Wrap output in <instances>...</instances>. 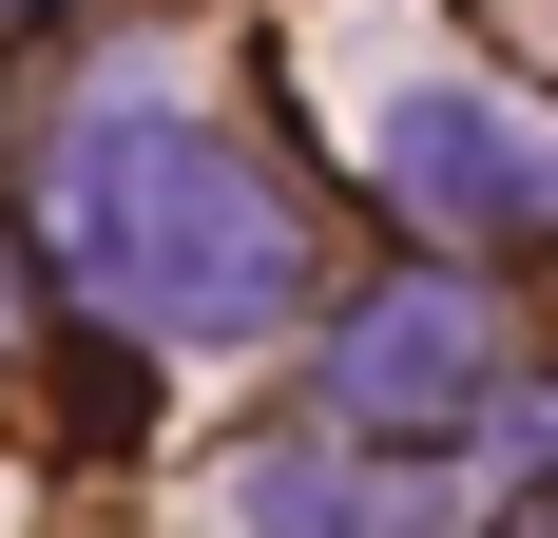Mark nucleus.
<instances>
[{"label": "nucleus", "instance_id": "nucleus-1", "mask_svg": "<svg viewBox=\"0 0 558 538\" xmlns=\"http://www.w3.org/2000/svg\"><path fill=\"white\" fill-rule=\"evenodd\" d=\"M39 231L77 250L97 308L193 327V346H231V327H270L289 289H308V212H289V173H251L231 135H193V115H97V135L39 173Z\"/></svg>", "mask_w": 558, "mask_h": 538}, {"label": "nucleus", "instance_id": "nucleus-2", "mask_svg": "<svg viewBox=\"0 0 558 538\" xmlns=\"http://www.w3.org/2000/svg\"><path fill=\"white\" fill-rule=\"evenodd\" d=\"M482 384H501V289H482V269H404V289H366L347 346H328V404L366 442L386 424H462Z\"/></svg>", "mask_w": 558, "mask_h": 538}, {"label": "nucleus", "instance_id": "nucleus-3", "mask_svg": "<svg viewBox=\"0 0 558 538\" xmlns=\"http://www.w3.org/2000/svg\"><path fill=\"white\" fill-rule=\"evenodd\" d=\"M366 173H386L424 231H520V212L558 193L539 135H520L501 97H444V77H424V97H366Z\"/></svg>", "mask_w": 558, "mask_h": 538}, {"label": "nucleus", "instance_id": "nucleus-4", "mask_svg": "<svg viewBox=\"0 0 558 538\" xmlns=\"http://www.w3.org/2000/svg\"><path fill=\"white\" fill-rule=\"evenodd\" d=\"M231 519H251V538H424L444 481H424V462H308V442H289V462L231 481Z\"/></svg>", "mask_w": 558, "mask_h": 538}, {"label": "nucleus", "instance_id": "nucleus-5", "mask_svg": "<svg viewBox=\"0 0 558 538\" xmlns=\"http://www.w3.org/2000/svg\"><path fill=\"white\" fill-rule=\"evenodd\" d=\"M520 538H558V500H539V519H520Z\"/></svg>", "mask_w": 558, "mask_h": 538}]
</instances>
